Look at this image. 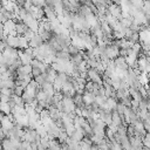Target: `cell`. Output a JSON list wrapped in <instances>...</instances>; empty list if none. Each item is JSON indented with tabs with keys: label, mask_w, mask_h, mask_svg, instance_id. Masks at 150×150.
Returning a JSON list of instances; mask_svg holds the SVG:
<instances>
[{
	"label": "cell",
	"mask_w": 150,
	"mask_h": 150,
	"mask_svg": "<svg viewBox=\"0 0 150 150\" xmlns=\"http://www.w3.org/2000/svg\"><path fill=\"white\" fill-rule=\"evenodd\" d=\"M87 74H88V80H89L90 82H93V83H97V84H102V83H103L101 75H100L95 69H91V68L88 69Z\"/></svg>",
	"instance_id": "obj_1"
},
{
	"label": "cell",
	"mask_w": 150,
	"mask_h": 150,
	"mask_svg": "<svg viewBox=\"0 0 150 150\" xmlns=\"http://www.w3.org/2000/svg\"><path fill=\"white\" fill-rule=\"evenodd\" d=\"M6 45L8 47H12L14 49L19 48V36H12V35H8L6 38Z\"/></svg>",
	"instance_id": "obj_2"
},
{
	"label": "cell",
	"mask_w": 150,
	"mask_h": 150,
	"mask_svg": "<svg viewBox=\"0 0 150 150\" xmlns=\"http://www.w3.org/2000/svg\"><path fill=\"white\" fill-rule=\"evenodd\" d=\"M30 66H32L33 68L40 69L41 73H46V70H47V68H48V66H47L46 63H43L42 61H39V60H36V59H33V60H32Z\"/></svg>",
	"instance_id": "obj_3"
},
{
	"label": "cell",
	"mask_w": 150,
	"mask_h": 150,
	"mask_svg": "<svg viewBox=\"0 0 150 150\" xmlns=\"http://www.w3.org/2000/svg\"><path fill=\"white\" fill-rule=\"evenodd\" d=\"M82 101L84 103V105H91L95 101V95L91 94V93H88V91H84L83 95H82Z\"/></svg>",
	"instance_id": "obj_4"
},
{
	"label": "cell",
	"mask_w": 150,
	"mask_h": 150,
	"mask_svg": "<svg viewBox=\"0 0 150 150\" xmlns=\"http://www.w3.org/2000/svg\"><path fill=\"white\" fill-rule=\"evenodd\" d=\"M43 43V41H42V39H41V36L39 35V34H35V36L28 42V46L32 48V49H34V48H38V47H40L41 45Z\"/></svg>",
	"instance_id": "obj_5"
},
{
	"label": "cell",
	"mask_w": 150,
	"mask_h": 150,
	"mask_svg": "<svg viewBox=\"0 0 150 150\" xmlns=\"http://www.w3.org/2000/svg\"><path fill=\"white\" fill-rule=\"evenodd\" d=\"M18 55H19V59H20V61H21V63H22V66H28V64H30V62H32V57L30 56H28L27 54H25L23 53V50H18Z\"/></svg>",
	"instance_id": "obj_6"
},
{
	"label": "cell",
	"mask_w": 150,
	"mask_h": 150,
	"mask_svg": "<svg viewBox=\"0 0 150 150\" xmlns=\"http://www.w3.org/2000/svg\"><path fill=\"white\" fill-rule=\"evenodd\" d=\"M28 47V41H27V39L23 36V35H20L19 36V49L20 50H23V49H26Z\"/></svg>",
	"instance_id": "obj_7"
},
{
	"label": "cell",
	"mask_w": 150,
	"mask_h": 150,
	"mask_svg": "<svg viewBox=\"0 0 150 150\" xmlns=\"http://www.w3.org/2000/svg\"><path fill=\"white\" fill-rule=\"evenodd\" d=\"M0 111H1L4 115H6V116H7V115H9V114H11V111H12V110H11V108H9L8 103H2V102H1V103H0Z\"/></svg>",
	"instance_id": "obj_8"
},
{
	"label": "cell",
	"mask_w": 150,
	"mask_h": 150,
	"mask_svg": "<svg viewBox=\"0 0 150 150\" xmlns=\"http://www.w3.org/2000/svg\"><path fill=\"white\" fill-rule=\"evenodd\" d=\"M11 100L15 103V105H18V107H23L25 105V103H23V101H22V98L20 97V96H16V95H12L11 96Z\"/></svg>",
	"instance_id": "obj_9"
},
{
	"label": "cell",
	"mask_w": 150,
	"mask_h": 150,
	"mask_svg": "<svg viewBox=\"0 0 150 150\" xmlns=\"http://www.w3.org/2000/svg\"><path fill=\"white\" fill-rule=\"evenodd\" d=\"M67 52H68V54L70 55V56H73V55H76V54H79V49L75 47V46H73V45H69L68 47H67Z\"/></svg>",
	"instance_id": "obj_10"
},
{
	"label": "cell",
	"mask_w": 150,
	"mask_h": 150,
	"mask_svg": "<svg viewBox=\"0 0 150 150\" xmlns=\"http://www.w3.org/2000/svg\"><path fill=\"white\" fill-rule=\"evenodd\" d=\"M142 142H143V146L150 149V132H146V134L144 135Z\"/></svg>",
	"instance_id": "obj_11"
},
{
	"label": "cell",
	"mask_w": 150,
	"mask_h": 150,
	"mask_svg": "<svg viewBox=\"0 0 150 150\" xmlns=\"http://www.w3.org/2000/svg\"><path fill=\"white\" fill-rule=\"evenodd\" d=\"M23 88L22 87H20V86H15L14 87V89H13V95H16V96H22V94H23Z\"/></svg>",
	"instance_id": "obj_12"
},
{
	"label": "cell",
	"mask_w": 150,
	"mask_h": 150,
	"mask_svg": "<svg viewBox=\"0 0 150 150\" xmlns=\"http://www.w3.org/2000/svg\"><path fill=\"white\" fill-rule=\"evenodd\" d=\"M32 5L34 7H38V8H43L46 6V1H41V0H34L32 1Z\"/></svg>",
	"instance_id": "obj_13"
},
{
	"label": "cell",
	"mask_w": 150,
	"mask_h": 150,
	"mask_svg": "<svg viewBox=\"0 0 150 150\" xmlns=\"http://www.w3.org/2000/svg\"><path fill=\"white\" fill-rule=\"evenodd\" d=\"M23 36H25V38L27 39V41L29 42V41L35 36V33H34V32H32L30 29H27V30H26V33L23 34Z\"/></svg>",
	"instance_id": "obj_14"
},
{
	"label": "cell",
	"mask_w": 150,
	"mask_h": 150,
	"mask_svg": "<svg viewBox=\"0 0 150 150\" xmlns=\"http://www.w3.org/2000/svg\"><path fill=\"white\" fill-rule=\"evenodd\" d=\"M0 94L11 97V96L13 95V90H12V89H8V88H1V89H0Z\"/></svg>",
	"instance_id": "obj_15"
},
{
	"label": "cell",
	"mask_w": 150,
	"mask_h": 150,
	"mask_svg": "<svg viewBox=\"0 0 150 150\" xmlns=\"http://www.w3.org/2000/svg\"><path fill=\"white\" fill-rule=\"evenodd\" d=\"M41 74H42V73H41L40 69H38V68H33V67H32V74H30V75L33 76V79L36 77V76H39V75H41Z\"/></svg>",
	"instance_id": "obj_16"
},
{
	"label": "cell",
	"mask_w": 150,
	"mask_h": 150,
	"mask_svg": "<svg viewBox=\"0 0 150 150\" xmlns=\"http://www.w3.org/2000/svg\"><path fill=\"white\" fill-rule=\"evenodd\" d=\"M1 36H4V26H2V23H0V38Z\"/></svg>",
	"instance_id": "obj_17"
},
{
	"label": "cell",
	"mask_w": 150,
	"mask_h": 150,
	"mask_svg": "<svg viewBox=\"0 0 150 150\" xmlns=\"http://www.w3.org/2000/svg\"><path fill=\"white\" fill-rule=\"evenodd\" d=\"M141 150H150V149H148V148H145V146H143Z\"/></svg>",
	"instance_id": "obj_18"
}]
</instances>
